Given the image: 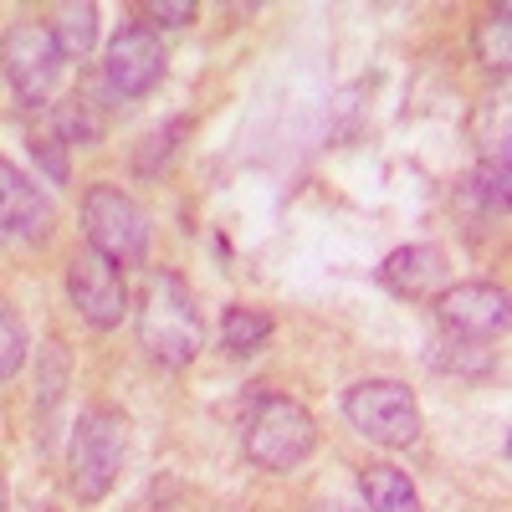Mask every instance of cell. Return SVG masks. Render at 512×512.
Masks as SVG:
<instances>
[{
	"label": "cell",
	"instance_id": "cell-7",
	"mask_svg": "<svg viewBox=\"0 0 512 512\" xmlns=\"http://www.w3.org/2000/svg\"><path fill=\"white\" fill-rule=\"evenodd\" d=\"M67 292H72V308L82 313V323H93V328H118L128 313V287H123L118 262H108L93 246H82L67 262Z\"/></svg>",
	"mask_w": 512,
	"mask_h": 512
},
{
	"label": "cell",
	"instance_id": "cell-13",
	"mask_svg": "<svg viewBox=\"0 0 512 512\" xmlns=\"http://www.w3.org/2000/svg\"><path fill=\"white\" fill-rule=\"evenodd\" d=\"M47 26H52V36H57L62 57H88L93 41H98V11L82 6V0H72V6H57Z\"/></svg>",
	"mask_w": 512,
	"mask_h": 512
},
{
	"label": "cell",
	"instance_id": "cell-11",
	"mask_svg": "<svg viewBox=\"0 0 512 512\" xmlns=\"http://www.w3.org/2000/svg\"><path fill=\"white\" fill-rule=\"evenodd\" d=\"M379 277L400 297H425L446 282V256H441V246H400V251L384 256Z\"/></svg>",
	"mask_w": 512,
	"mask_h": 512
},
{
	"label": "cell",
	"instance_id": "cell-18",
	"mask_svg": "<svg viewBox=\"0 0 512 512\" xmlns=\"http://www.w3.org/2000/svg\"><path fill=\"white\" fill-rule=\"evenodd\" d=\"M31 154H36L41 169H47L52 185H67V144H62L57 134H36V139H31Z\"/></svg>",
	"mask_w": 512,
	"mask_h": 512
},
{
	"label": "cell",
	"instance_id": "cell-15",
	"mask_svg": "<svg viewBox=\"0 0 512 512\" xmlns=\"http://www.w3.org/2000/svg\"><path fill=\"white\" fill-rule=\"evenodd\" d=\"M52 134L62 139V144H98V118L88 113V103L82 98H67V103H57L52 108Z\"/></svg>",
	"mask_w": 512,
	"mask_h": 512
},
{
	"label": "cell",
	"instance_id": "cell-10",
	"mask_svg": "<svg viewBox=\"0 0 512 512\" xmlns=\"http://www.w3.org/2000/svg\"><path fill=\"white\" fill-rule=\"evenodd\" d=\"M52 210L16 164L0 159V236H47Z\"/></svg>",
	"mask_w": 512,
	"mask_h": 512
},
{
	"label": "cell",
	"instance_id": "cell-6",
	"mask_svg": "<svg viewBox=\"0 0 512 512\" xmlns=\"http://www.w3.org/2000/svg\"><path fill=\"white\" fill-rule=\"evenodd\" d=\"M62 47L47 21H16L6 36H0V67H6L11 93L26 108H41V98L52 93V82L62 72Z\"/></svg>",
	"mask_w": 512,
	"mask_h": 512
},
{
	"label": "cell",
	"instance_id": "cell-21",
	"mask_svg": "<svg viewBox=\"0 0 512 512\" xmlns=\"http://www.w3.org/2000/svg\"><path fill=\"white\" fill-rule=\"evenodd\" d=\"M11 507V492H6V482H0V512H6Z\"/></svg>",
	"mask_w": 512,
	"mask_h": 512
},
{
	"label": "cell",
	"instance_id": "cell-3",
	"mask_svg": "<svg viewBox=\"0 0 512 512\" xmlns=\"http://www.w3.org/2000/svg\"><path fill=\"white\" fill-rule=\"evenodd\" d=\"M128 451V420L118 410H88L72 431V492L82 502L108 497V487L123 472Z\"/></svg>",
	"mask_w": 512,
	"mask_h": 512
},
{
	"label": "cell",
	"instance_id": "cell-2",
	"mask_svg": "<svg viewBox=\"0 0 512 512\" xmlns=\"http://www.w3.org/2000/svg\"><path fill=\"white\" fill-rule=\"evenodd\" d=\"M246 456L262 466V472H292V466H303L318 446V425L313 415L287 400V395H262L246 415Z\"/></svg>",
	"mask_w": 512,
	"mask_h": 512
},
{
	"label": "cell",
	"instance_id": "cell-16",
	"mask_svg": "<svg viewBox=\"0 0 512 512\" xmlns=\"http://www.w3.org/2000/svg\"><path fill=\"white\" fill-rule=\"evenodd\" d=\"M477 57H482L492 72H507V62H512V47H507V6H497V11L477 26Z\"/></svg>",
	"mask_w": 512,
	"mask_h": 512
},
{
	"label": "cell",
	"instance_id": "cell-20",
	"mask_svg": "<svg viewBox=\"0 0 512 512\" xmlns=\"http://www.w3.org/2000/svg\"><path fill=\"white\" fill-rule=\"evenodd\" d=\"M313 512H354V507H344V502H318Z\"/></svg>",
	"mask_w": 512,
	"mask_h": 512
},
{
	"label": "cell",
	"instance_id": "cell-8",
	"mask_svg": "<svg viewBox=\"0 0 512 512\" xmlns=\"http://www.w3.org/2000/svg\"><path fill=\"white\" fill-rule=\"evenodd\" d=\"M507 292L492 282H456L446 292H436V323L461 338V344H487L507 328Z\"/></svg>",
	"mask_w": 512,
	"mask_h": 512
},
{
	"label": "cell",
	"instance_id": "cell-9",
	"mask_svg": "<svg viewBox=\"0 0 512 512\" xmlns=\"http://www.w3.org/2000/svg\"><path fill=\"white\" fill-rule=\"evenodd\" d=\"M108 88L118 98H144L159 88V77H164V41L149 31V26H123L113 36V47H108Z\"/></svg>",
	"mask_w": 512,
	"mask_h": 512
},
{
	"label": "cell",
	"instance_id": "cell-14",
	"mask_svg": "<svg viewBox=\"0 0 512 512\" xmlns=\"http://www.w3.org/2000/svg\"><path fill=\"white\" fill-rule=\"evenodd\" d=\"M272 338V318L262 313V308H226V318H221V344H226V354H236V359H246V354H256Z\"/></svg>",
	"mask_w": 512,
	"mask_h": 512
},
{
	"label": "cell",
	"instance_id": "cell-4",
	"mask_svg": "<svg viewBox=\"0 0 512 512\" xmlns=\"http://www.w3.org/2000/svg\"><path fill=\"white\" fill-rule=\"evenodd\" d=\"M82 231H88V246L103 251L108 262H144L149 251V216L139 210L134 195H123L118 185H93L82 195Z\"/></svg>",
	"mask_w": 512,
	"mask_h": 512
},
{
	"label": "cell",
	"instance_id": "cell-5",
	"mask_svg": "<svg viewBox=\"0 0 512 512\" xmlns=\"http://www.w3.org/2000/svg\"><path fill=\"white\" fill-rule=\"evenodd\" d=\"M344 415L379 446H410L420 436V405L400 379H359L344 395Z\"/></svg>",
	"mask_w": 512,
	"mask_h": 512
},
{
	"label": "cell",
	"instance_id": "cell-17",
	"mask_svg": "<svg viewBox=\"0 0 512 512\" xmlns=\"http://www.w3.org/2000/svg\"><path fill=\"white\" fill-rule=\"evenodd\" d=\"M26 359V328L11 313V303H0V379H11Z\"/></svg>",
	"mask_w": 512,
	"mask_h": 512
},
{
	"label": "cell",
	"instance_id": "cell-19",
	"mask_svg": "<svg viewBox=\"0 0 512 512\" xmlns=\"http://www.w3.org/2000/svg\"><path fill=\"white\" fill-rule=\"evenodd\" d=\"M144 16H154L159 26H185V21H195V6L190 0H149Z\"/></svg>",
	"mask_w": 512,
	"mask_h": 512
},
{
	"label": "cell",
	"instance_id": "cell-12",
	"mask_svg": "<svg viewBox=\"0 0 512 512\" xmlns=\"http://www.w3.org/2000/svg\"><path fill=\"white\" fill-rule=\"evenodd\" d=\"M359 487L369 497V512H420V497L400 466H364Z\"/></svg>",
	"mask_w": 512,
	"mask_h": 512
},
{
	"label": "cell",
	"instance_id": "cell-1",
	"mask_svg": "<svg viewBox=\"0 0 512 512\" xmlns=\"http://www.w3.org/2000/svg\"><path fill=\"white\" fill-rule=\"evenodd\" d=\"M139 344L154 364L185 369L205 349V323L195 308V292L175 272H149L139 292Z\"/></svg>",
	"mask_w": 512,
	"mask_h": 512
}]
</instances>
